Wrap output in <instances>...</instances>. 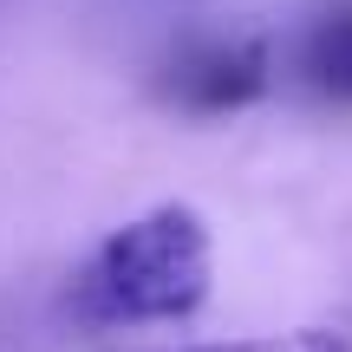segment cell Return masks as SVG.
Listing matches in <instances>:
<instances>
[{"instance_id":"6da1fadb","label":"cell","mask_w":352,"mask_h":352,"mask_svg":"<svg viewBox=\"0 0 352 352\" xmlns=\"http://www.w3.org/2000/svg\"><path fill=\"white\" fill-rule=\"evenodd\" d=\"M215 294V228L196 202H151L91 248L72 307L85 327H183Z\"/></svg>"},{"instance_id":"7a4b0ae2","label":"cell","mask_w":352,"mask_h":352,"mask_svg":"<svg viewBox=\"0 0 352 352\" xmlns=\"http://www.w3.org/2000/svg\"><path fill=\"white\" fill-rule=\"evenodd\" d=\"M274 46L261 33H189L164 65V104L183 118H235L274 91Z\"/></svg>"},{"instance_id":"3957f363","label":"cell","mask_w":352,"mask_h":352,"mask_svg":"<svg viewBox=\"0 0 352 352\" xmlns=\"http://www.w3.org/2000/svg\"><path fill=\"white\" fill-rule=\"evenodd\" d=\"M280 72L314 104L352 111V0H320L280 52Z\"/></svg>"},{"instance_id":"277c9868","label":"cell","mask_w":352,"mask_h":352,"mask_svg":"<svg viewBox=\"0 0 352 352\" xmlns=\"http://www.w3.org/2000/svg\"><path fill=\"white\" fill-rule=\"evenodd\" d=\"M164 352H352V333L333 320H307V327H280V333H241V340H189Z\"/></svg>"}]
</instances>
